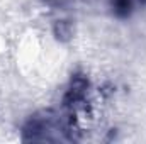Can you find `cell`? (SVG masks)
<instances>
[{"mask_svg": "<svg viewBox=\"0 0 146 144\" xmlns=\"http://www.w3.org/2000/svg\"><path fill=\"white\" fill-rule=\"evenodd\" d=\"M134 0H112V9L117 17H127L133 10Z\"/></svg>", "mask_w": 146, "mask_h": 144, "instance_id": "1", "label": "cell"}, {"mask_svg": "<svg viewBox=\"0 0 146 144\" xmlns=\"http://www.w3.org/2000/svg\"><path fill=\"white\" fill-rule=\"evenodd\" d=\"M54 34L58 39H68V37L72 36V26H70V22H66V20H58V24H56V27H54Z\"/></svg>", "mask_w": 146, "mask_h": 144, "instance_id": "2", "label": "cell"}, {"mask_svg": "<svg viewBox=\"0 0 146 144\" xmlns=\"http://www.w3.org/2000/svg\"><path fill=\"white\" fill-rule=\"evenodd\" d=\"M138 2H139V3H146V0H138Z\"/></svg>", "mask_w": 146, "mask_h": 144, "instance_id": "3", "label": "cell"}]
</instances>
